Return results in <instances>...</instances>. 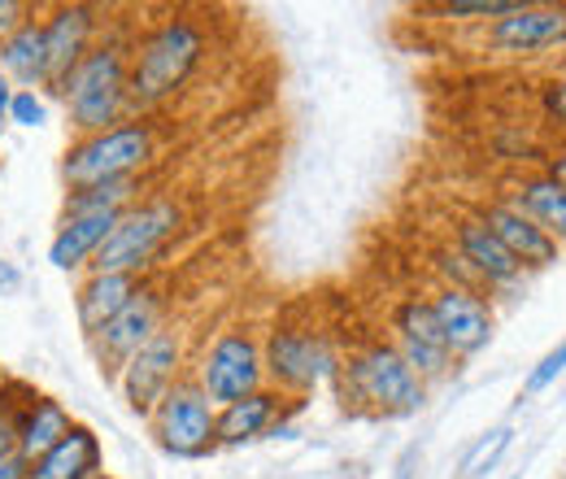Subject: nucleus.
Segmentation results:
<instances>
[{
	"label": "nucleus",
	"mask_w": 566,
	"mask_h": 479,
	"mask_svg": "<svg viewBox=\"0 0 566 479\" xmlns=\"http://www.w3.org/2000/svg\"><path fill=\"white\" fill-rule=\"evenodd\" d=\"M127 74H132V40L127 35H101L96 49L78 62V70L66 79V87L57 92L74 136H96V132H109L123 118H132Z\"/></svg>",
	"instance_id": "3"
},
{
	"label": "nucleus",
	"mask_w": 566,
	"mask_h": 479,
	"mask_svg": "<svg viewBox=\"0 0 566 479\" xmlns=\"http://www.w3.org/2000/svg\"><path fill=\"white\" fill-rule=\"evenodd\" d=\"M541 110H545L549 123L566 127V74H558L554 83H545V92H541Z\"/></svg>",
	"instance_id": "31"
},
{
	"label": "nucleus",
	"mask_w": 566,
	"mask_h": 479,
	"mask_svg": "<svg viewBox=\"0 0 566 479\" xmlns=\"http://www.w3.org/2000/svg\"><path fill=\"white\" fill-rule=\"evenodd\" d=\"M388 344L410 362V371L423 379L427 388L444 384L458 371V357L449 353V344L440 336V323H436L427 296L406 292L388 305Z\"/></svg>",
	"instance_id": "10"
},
{
	"label": "nucleus",
	"mask_w": 566,
	"mask_h": 479,
	"mask_svg": "<svg viewBox=\"0 0 566 479\" xmlns=\"http://www.w3.org/2000/svg\"><path fill=\"white\" fill-rule=\"evenodd\" d=\"M44 118H49L44 96H40L35 87H18L13 101H9V118H4V123H13V127H40Z\"/></svg>",
	"instance_id": "30"
},
{
	"label": "nucleus",
	"mask_w": 566,
	"mask_h": 479,
	"mask_svg": "<svg viewBox=\"0 0 566 479\" xmlns=\"http://www.w3.org/2000/svg\"><path fill=\"white\" fill-rule=\"evenodd\" d=\"M397 479H415V458H406V462L397 467Z\"/></svg>",
	"instance_id": "36"
},
{
	"label": "nucleus",
	"mask_w": 566,
	"mask_h": 479,
	"mask_svg": "<svg viewBox=\"0 0 566 479\" xmlns=\"http://www.w3.org/2000/svg\"><path fill=\"white\" fill-rule=\"evenodd\" d=\"M166 323H170V296H166L157 283H148L118 319H109L96 336H87L96 366H101L109 379H118V371H123Z\"/></svg>",
	"instance_id": "11"
},
{
	"label": "nucleus",
	"mask_w": 566,
	"mask_h": 479,
	"mask_svg": "<svg viewBox=\"0 0 566 479\" xmlns=\"http://www.w3.org/2000/svg\"><path fill=\"white\" fill-rule=\"evenodd\" d=\"M340 397L357 414H375V418H410L427 406L423 379L410 371V362L384 341V336H366L340 357Z\"/></svg>",
	"instance_id": "2"
},
{
	"label": "nucleus",
	"mask_w": 566,
	"mask_h": 479,
	"mask_svg": "<svg viewBox=\"0 0 566 479\" xmlns=\"http://www.w3.org/2000/svg\"><path fill=\"white\" fill-rule=\"evenodd\" d=\"M153 279L148 274H96L87 271L74 288V319L83 336H96L109 319H118Z\"/></svg>",
	"instance_id": "17"
},
{
	"label": "nucleus",
	"mask_w": 566,
	"mask_h": 479,
	"mask_svg": "<svg viewBox=\"0 0 566 479\" xmlns=\"http://www.w3.org/2000/svg\"><path fill=\"white\" fill-rule=\"evenodd\" d=\"M192 379L210 397L213 410L244 402L249 393L266 388V362H262V336L249 323H227L206 348L192 357Z\"/></svg>",
	"instance_id": "7"
},
{
	"label": "nucleus",
	"mask_w": 566,
	"mask_h": 479,
	"mask_svg": "<svg viewBox=\"0 0 566 479\" xmlns=\"http://www.w3.org/2000/svg\"><path fill=\"white\" fill-rule=\"evenodd\" d=\"M536 162H541L536 170H541L545 179H554L558 188H566V139H558L554 148H545V153H541Z\"/></svg>",
	"instance_id": "32"
},
{
	"label": "nucleus",
	"mask_w": 566,
	"mask_h": 479,
	"mask_svg": "<svg viewBox=\"0 0 566 479\" xmlns=\"http://www.w3.org/2000/svg\"><path fill=\"white\" fill-rule=\"evenodd\" d=\"M161 157V132L153 118L132 114L109 132L74 136L62 153V179L71 188L114 184V179H144V170Z\"/></svg>",
	"instance_id": "4"
},
{
	"label": "nucleus",
	"mask_w": 566,
	"mask_h": 479,
	"mask_svg": "<svg viewBox=\"0 0 566 479\" xmlns=\"http://www.w3.org/2000/svg\"><path fill=\"white\" fill-rule=\"evenodd\" d=\"M96 471H105V449H101V436L83 423H74L71 431L44 454L31 462L27 479H92Z\"/></svg>",
	"instance_id": "21"
},
{
	"label": "nucleus",
	"mask_w": 566,
	"mask_h": 479,
	"mask_svg": "<svg viewBox=\"0 0 566 479\" xmlns=\"http://www.w3.org/2000/svg\"><path fill=\"white\" fill-rule=\"evenodd\" d=\"M192 375V353H188V327L184 323H166L153 341L144 344L140 353L118 371V397L123 406L136 414V418H148L157 410V402L184 379Z\"/></svg>",
	"instance_id": "8"
},
{
	"label": "nucleus",
	"mask_w": 566,
	"mask_h": 479,
	"mask_svg": "<svg viewBox=\"0 0 566 479\" xmlns=\"http://www.w3.org/2000/svg\"><path fill=\"white\" fill-rule=\"evenodd\" d=\"M35 18V9L31 4H22V0H0V40H9L22 22H31Z\"/></svg>",
	"instance_id": "33"
},
{
	"label": "nucleus",
	"mask_w": 566,
	"mask_h": 479,
	"mask_svg": "<svg viewBox=\"0 0 566 479\" xmlns=\"http://www.w3.org/2000/svg\"><path fill=\"white\" fill-rule=\"evenodd\" d=\"M136 201H144V179H114V184L71 188L66 201H62V218H71V214H123Z\"/></svg>",
	"instance_id": "24"
},
{
	"label": "nucleus",
	"mask_w": 566,
	"mask_h": 479,
	"mask_svg": "<svg viewBox=\"0 0 566 479\" xmlns=\"http://www.w3.org/2000/svg\"><path fill=\"white\" fill-rule=\"evenodd\" d=\"M523 0H440V4H427L423 13L431 18H444V22H496L505 13H514Z\"/></svg>",
	"instance_id": "26"
},
{
	"label": "nucleus",
	"mask_w": 566,
	"mask_h": 479,
	"mask_svg": "<svg viewBox=\"0 0 566 479\" xmlns=\"http://www.w3.org/2000/svg\"><path fill=\"white\" fill-rule=\"evenodd\" d=\"M566 371V341L554 344L532 371H527V379H523V393H518V402H532V397H541L545 388H554L558 384V375Z\"/></svg>",
	"instance_id": "27"
},
{
	"label": "nucleus",
	"mask_w": 566,
	"mask_h": 479,
	"mask_svg": "<svg viewBox=\"0 0 566 479\" xmlns=\"http://www.w3.org/2000/svg\"><path fill=\"white\" fill-rule=\"evenodd\" d=\"M44 22L31 18L22 22L9 40H0V74L13 83V87H44Z\"/></svg>",
	"instance_id": "23"
},
{
	"label": "nucleus",
	"mask_w": 566,
	"mask_h": 479,
	"mask_svg": "<svg viewBox=\"0 0 566 479\" xmlns=\"http://www.w3.org/2000/svg\"><path fill=\"white\" fill-rule=\"evenodd\" d=\"M427 271L436 283H444V288H467V292H484V279L475 274V267L449 244V240H436L431 249H427ZM489 296V292H484Z\"/></svg>",
	"instance_id": "25"
},
{
	"label": "nucleus",
	"mask_w": 566,
	"mask_h": 479,
	"mask_svg": "<svg viewBox=\"0 0 566 479\" xmlns=\"http://www.w3.org/2000/svg\"><path fill=\"white\" fill-rule=\"evenodd\" d=\"M74 427L71 410L57 402V397H44V393H31L18 410V454L27 458V467L35 458H44L66 431Z\"/></svg>",
	"instance_id": "22"
},
{
	"label": "nucleus",
	"mask_w": 566,
	"mask_h": 479,
	"mask_svg": "<svg viewBox=\"0 0 566 479\" xmlns=\"http://www.w3.org/2000/svg\"><path fill=\"white\" fill-rule=\"evenodd\" d=\"M148 431L157 440L161 454L184 458V462H201L218 449V410L210 397L197 388L192 375H184L161 402L148 414Z\"/></svg>",
	"instance_id": "9"
},
{
	"label": "nucleus",
	"mask_w": 566,
	"mask_h": 479,
	"mask_svg": "<svg viewBox=\"0 0 566 479\" xmlns=\"http://www.w3.org/2000/svg\"><path fill=\"white\" fill-rule=\"evenodd\" d=\"M484 49L501 58H545L566 49V4H518L484 27Z\"/></svg>",
	"instance_id": "14"
},
{
	"label": "nucleus",
	"mask_w": 566,
	"mask_h": 479,
	"mask_svg": "<svg viewBox=\"0 0 566 479\" xmlns=\"http://www.w3.org/2000/svg\"><path fill=\"white\" fill-rule=\"evenodd\" d=\"M496 197L510 201L518 214H527L558 249H566V188L545 179L541 170H514Z\"/></svg>",
	"instance_id": "18"
},
{
	"label": "nucleus",
	"mask_w": 566,
	"mask_h": 479,
	"mask_svg": "<svg viewBox=\"0 0 566 479\" xmlns=\"http://www.w3.org/2000/svg\"><path fill=\"white\" fill-rule=\"evenodd\" d=\"M27 397H31V388H22V384H13V397L0 393V458L18 454V410Z\"/></svg>",
	"instance_id": "29"
},
{
	"label": "nucleus",
	"mask_w": 566,
	"mask_h": 479,
	"mask_svg": "<svg viewBox=\"0 0 566 479\" xmlns=\"http://www.w3.org/2000/svg\"><path fill=\"white\" fill-rule=\"evenodd\" d=\"M118 214H71V218H57V231L49 240V262L57 271H87L92 258L101 253V244L109 240Z\"/></svg>",
	"instance_id": "20"
},
{
	"label": "nucleus",
	"mask_w": 566,
	"mask_h": 479,
	"mask_svg": "<svg viewBox=\"0 0 566 479\" xmlns=\"http://www.w3.org/2000/svg\"><path fill=\"white\" fill-rule=\"evenodd\" d=\"M40 22H44V62H49L44 66V87L57 96L66 87V79L78 70V62L96 49L105 18H101L96 4L71 0V4H53Z\"/></svg>",
	"instance_id": "12"
},
{
	"label": "nucleus",
	"mask_w": 566,
	"mask_h": 479,
	"mask_svg": "<svg viewBox=\"0 0 566 479\" xmlns=\"http://www.w3.org/2000/svg\"><path fill=\"white\" fill-rule=\"evenodd\" d=\"M449 244L475 267L489 296H510V292H518L527 283V271L505 253V244L471 214V206L449 209Z\"/></svg>",
	"instance_id": "15"
},
{
	"label": "nucleus",
	"mask_w": 566,
	"mask_h": 479,
	"mask_svg": "<svg viewBox=\"0 0 566 479\" xmlns=\"http://www.w3.org/2000/svg\"><path fill=\"white\" fill-rule=\"evenodd\" d=\"M471 214L493 231L496 240L505 244V253L523 267V271H549V267H558L563 262V249L527 218V214H518V209L510 206V201H501V197H480V201H471Z\"/></svg>",
	"instance_id": "16"
},
{
	"label": "nucleus",
	"mask_w": 566,
	"mask_h": 479,
	"mask_svg": "<svg viewBox=\"0 0 566 479\" xmlns=\"http://www.w3.org/2000/svg\"><path fill=\"white\" fill-rule=\"evenodd\" d=\"M27 458L22 454H9V458H0V479H27Z\"/></svg>",
	"instance_id": "34"
},
{
	"label": "nucleus",
	"mask_w": 566,
	"mask_h": 479,
	"mask_svg": "<svg viewBox=\"0 0 566 479\" xmlns=\"http://www.w3.org/2000/svg\"><path fill=\"white\" fill-rule=\"evenodd\" d=\"M427 305L440 323V336L449 344V353L458 362L484 353L493 344L496 332V310H493V296L484 292H467V288H444V283H431L427 292Z\"/></svg>",
	"instance_id": "13"
},
{
	"label": "nucleus",
	"mask_w": 566,
	"mask_h": 479,
	"mask_svg": "<svg viewBox=\"0 0 566 479\" xmlns=\"http://www.w3.org/2000/svg\"><path fill=\"white\" fill-rule=\"evenodd\" d=\"M210 62V27L192 13H166L132 40V114L153 118V110L170 105L188 92V83Z\"/></svg>",
	"instance_id": "1"
},
{
	"label": "nucleus",
	"mask_w": 566,
	"mask_h": 479,
	"mask_svg": "<svg viewBox=\"0 0 566 479\" xmlns=\"http://www.w3.org/2000/svg\"><path fill=\"white\" fill-rule=\"evenodd\" d=\"M13 92H18V87L0 74V127H4V118H9V101H13Z\"/></svg>",
	"instance_id": "35"
},
{
	"label": "nucleus",
	"mask_w": 566,
	"mask_h": 479,
	"mask_svg": "<svg viewBox=\"0 0 566 479\" xmlns=\"http://www.w3.org/2000/svg\"><path fill=\"white\" fill-rule=\"evenodd\" d=\"M283 414H287V397L275 388H258L244 402L222 406L218 410V449H244V445L266 440Z\"/></svg>",
	"instance_id": "19"
},
{
	"label": "nucleus",
	"mask_w": 566,
	"mask_h": 479,
	"mask_svg": "<svg viewBox=\"0 0 566 479\" xmlns=\"http://www.w3.org/2000/svg\"><path fill=\"white\" fill-rule=\"evenodd\" d=\"M92 479H118V476H109V471H96Z\"/></svg>",
	"instance_id": "37"
},
{
	"label": "nucleus",
	"mask_w": 566,
	"mask_h": 479,
	"mask_svg": "<svg viewBox=\"0 0 566 479\" xmlns=\"http://www.w3.org/2000/svg\"><path fill=\"white\" fill-rule=\"evenodd\" d=\"M188 227V206L179 197H144L132 209L118 214L109 240L92 258L87 271L96 274H148L166 249L184 236Z\"/></svg>",
	"instance_id": "5"
},
{
	"label": "nucleus",
	"mask_w": 566,
	"mask_h": 479,
	"mask_svg": "<svg viewBox=\"0 0 566 479\" xmlns=\"http://www.w3.org/2000/svg\"><path fill=\"white\" fill-rule=\"evenodd\" d=\"M262 362H266V388L283 393L287 402L310 397L323 384H336L340 375V348L314 323L275 319L262 336Z\"/></svg>",
	"instance_id": "6"
},
{
	"label": "nucleus",
	"mask_w": 566,
	"mask_h": 479,
	"mask_svg": "<svg viewBox=\"0 0 566 479\" xmlns=\"http://www.w3.org/2000/svg\"><path fill=\"white\" fill-rule=\"evenodd\" d=\"M510 440H514V427H496V431H489V436L471 449V458H467V479H480L484 471H493L496 458L510 449Z\"/></svg>",
	"instance_id": "28"
}]
</instances>
